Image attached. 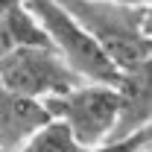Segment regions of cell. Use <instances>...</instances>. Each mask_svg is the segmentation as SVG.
Instances as JSON below:
<instances>
[{
	"instance_id": "2",
	"label": "cell",
	"mask_w": 152,
	"mask_h": 152,
	"mask_svg": "<svg viewBox=\"0 0 152 152\" xmlns=\"http://www.w3.org/2000/svg\"><path fill=\"white\" fill-rule=\"evenodd\" d=\"M26 9L35 15L38 26L44 29L47 44L64 58V64L82 82H108L114 85L120 73L102 47L85 32V26L58 3V0H26Z\"/></svg>"
},
{
	"instance_id": "3",
	"label": "cell",
	"mask_w": 152,
	"mask_h": 152,
	"mask_svg": "<svg viewBox=\"0 0 152 152\" xmlns=\"http://www.w3.org/2000/svg\"><path fill=\"white\" fill-rule=\"evenodd\" d=\"M50 117L61 120L79 146L111 140L117 120V82H76L73 88L41 99Z\"/></svg>"
},
{
	"instance_id": "11",
	"label": "cell",
	"mask_w": 152,
	"mask_h": 152,
	"mask_svg": "<svg viewBox=\"0 0 152 152\" xmlns=\"http://www.w3.org/2000/svg\"><path fill=\"white\" fill-rule=\"evenodd\" d=\"M0 152H6V149H0Z\"/></svg>"
},
{
	"instance_id": "1",
	"label": "cell",
	"mask_w": 152,
	"mask_h": 152,
	"mask_svg": "<svg viewBox=\"0 0 152 152\" xmlns=\"http://www.w3.org/2000/svg\"><path fill=\"white\" fill-rule=\"evenodd\" d=\"M102 47L117 73L152 61V6H117L102 0H58Z\"/></svg>"
},
{
	"instance_id": "6",
	"label": "cell",
	"mask_w": 152,
	"mask_h": 152,
	"mask_svg": "<svg viewBox=\"0 0 152 152\" xmlns=\"http://www.w3.org/2000/svg\"><path fill=\"white\" fill-rule=\"evenodd\" d=\"M47 117L50 114L41 99L15 94L12 88L0 82V149L15 152L23 143V137L35 126H41Z\"/></svg>"
},
{
	"instance_id": "8",
	"label": "cell",
	"mask_w": 152,
	"mask_h": 152,
	"mask_svg": "<svg viewBox=\"0 0 152 152\" xmlns=\"http://www.w3.org/2000/svg\"><path fill=\"white\" fill-rule=\"evenodd\" d=\"M149 140H152V129H146V132H137L132 137H123V140H105L99 146H85L82 152H134L137 146H143Z\"/></svg>"
},
{
	"instance_id": "9",
	"label": "cell",
	"mask_w": 152,
	"mask_h": 152,
	"mask_svg": "<svg viewBox=\"0 0 152 152\" xmlns=\"http://www.w3.org/2000/svg\"><path fill=\"white\" fill-rule=\"evenodd\" d=\"M102 3H117V6H149L152 0H102Z\"/></svg>"
},
{
	"instance_id": "10",
	"label": "cell",
	"mask_w": 152,
	"mask_h": 152,
	"mask_svg": "<svg viewBox=\"0 0 152 152\" xmlns=\"http://www.w3.org/2000/svg\"><path fill=\"white\" fill-rule=\"evenodd\" d=\"M134 152H152V140H149V143H143V146H137Z\"/></svg>"
},
{
	"instance_id": "4",
	"label": "cell",
	"mask_w": 152,
	"mask_h": 152,
	"mask_svg": "<svg viewBox=\"0 0 152 152\" xmlns=\"http://www.w3.org/2000/svg\"><path fill=\"white\" fill-rule=\"evenodd\" d=\"M0 82L15 94L47 99L82 82L50 44H23L0 53Z\"/></svg>"
},
{
	"instance_id": "7",
	"label": "cell",
	"mask_w": 152,
	"mask_h": 152,
	"mask_svg": "<svg viewBox=\"0 0 152 152\" xmlns=\"http://www.w3.org/2000/svg\"><path fill=\"white\" fill-rule=\"evenodd\" d=\"M85 146L76 143V137L70 134V129L56 120V117H47L41 126H35L32 132L23 137L15 152H82Z\"/></svg>"
},
{
	"instance_id": "5",
	"label": "cell",
	"mask_w": 152,
	"mask_h": 152,
	"mask_svg": "<svg viewBox=\"0 0 152 152\" xmlns=\"http://www.w3.org/2000/svg\"><path fill=\"white\" fill-rule=\"evenodd\" d=\"M152 129V76L149 64L126 70L117 79V120L111 140H123Z\"/></svg>"
}]
</instances>
